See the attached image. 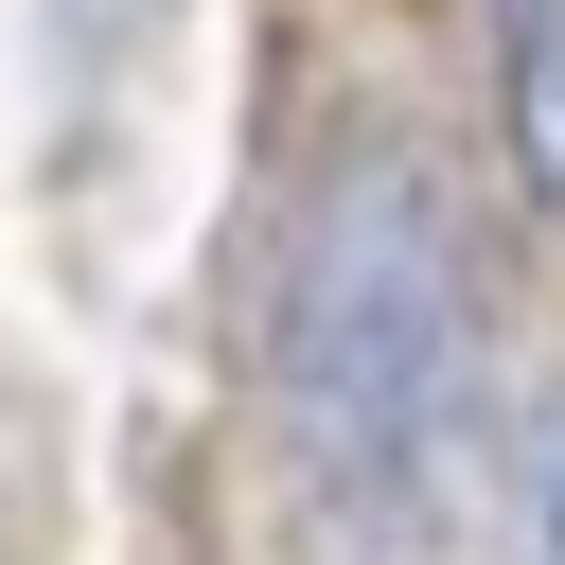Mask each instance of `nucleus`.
I'll use <instances>...</instances> for the list:
<instances>
[{
    "label": "nucleus",
    "instance_id": "f257e3e1",
    "mask_svg": "<svg viewBox=\"0 0 565 565\" xmlns=\"http://www.w3.org/2000/svg\"><path fill=\"white\" fill-rule=\"evenodd\" d=\"M282 441L318 477V512L353 530H441L459 441H477V265L459 212L406 141L318 159L300 230H282Z\"/></svg>",
    "mask_w": 565,
    "mask_h": 565
},
{
    "label": "nucleus",
    "instance_id": "7ed1b4c3",
    "mask_svg": "<svg viewBox=\"0 0 565 565\" xmlns=\"http://www.w3.org/2000/svg\"><path fill=\"white\" fill-rule=\"evenodd\" d=\"M512 565H565V424L530 441V512H512Z\"/></svg>",
    "mask_w": 565,
    "mask_h": 565
},
{
    "label": "nucleus",
    "instance_id": "f03ea898",
    "mask_svg": "<svg viewBox=\"0 0 565 565\" xmlns=\"http://www.w3.org/2000/svg\"><path fill=\"white\" fill-rule=\"evenodd\" d=\"M494 53H512V159L530 194H565V0H494Z\"/></svg>",
    "mask_w": 565,
    "mask_h": 565
}]
</instances>
